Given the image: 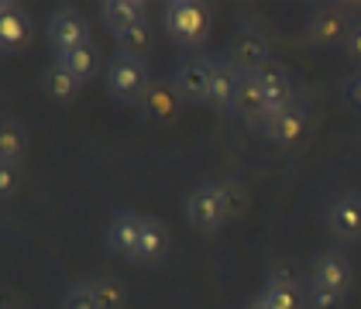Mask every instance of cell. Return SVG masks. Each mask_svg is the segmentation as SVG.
Wrapping results in <instances>:
<instances>
[{
    "label": "cell",
    "instance_id": "cell-3",
    "mask_svg": "<svg viewBox=\"0 0 361 309\" xmlns=\"http://www.w3.org/2000/svg\"><path fill=\"white\" fill-rule=\"evenodd\" d=\"M186 224L193 227L196 234H217L221 227L231 224L221 182H200L186 196Z\"/></svg>",
    "mask_w": 361,
    "mask_h": 309
},
{
    "label": "cell",
    "instance_id": "cell-8",
    "mask_svg": "<svg viewBox=\"0 0 361 309\" xmlns=\"http://www.w3.org/2000/svg\"><path fill=\"white\" fill-rule=\"evenodd\" d=\"M28 42H31V18L25 11V4L4 0L0 4V49H4V56L25 52Z\"/></svg>",
    "mask_w": 361,
    "mask_h": 309
},
{
    "label": "cell",
    "instance_id": "cell-27",
    "mask_svg": "<svg viewBox=\"0 0 361 309\" xmlns=\"http://www.w3.org/2000/svg\"><path fill=\"white\" fill-rule=\"evenodd\" d=\"M18 193V169L14 165H0V196H14Z\"/></svg>",
    "mask_w": 361,
    "mask_h": 309
},
{
    "label": "cell",
    "instance_id": "cell-13",
    "mask_svg": "<svg viewBox=\"0 0 361 309\" xmlns=\"http://www.w3.org/2000/svg\"><path fill=\"white\" fill-rule=\"evenodd\" d=\"M269 113H272V107H269V100H265L258 80H255V76H241L238 96H234V117H241L245 124H255V127H265Z\"/></svg>",
    "mask_w": 361,
    "mask_h": 309
},
{
    "label": "cell",
    "instance_id": "cell-21",
    "mask_svg": "<svg viewBox=\"0 0 361 309\" xmlns=\"http://www.w3.org/2000/svg\"><path fill=\"white\" fill-rule=\"evenodd\" d=\"M59 65H66L80 83H86L97 69H100V56H97V49H93V42L90 45H80V49H69V52H62V56H56Z\"/></svg>",
    "mask_w": 361,
    "mask_h": 309
},
{
    "label": "cell",
    "instance_id": "cell-24",
    "mask_svg": "<svg viewBox=\"0 0 361 309\" xmlns=\"http://www.w3.org/2000/svg\"><path fill=\"white\" fill-rule=\"evenodd\" d=\"M62 309H100L97 296H93V289H90V282L69 285V289L62 292Z\"/></svg>",
    "mask_w": 361,
    "mask_h": 309
},
{
    "label": "cell",
    "instance_id": "cell-19",
    "mask_svg": "<svg viewBox=\"0 0 361 309\" xmlns=\"http://www.w3.org/2000/svg\"><path fill=\"white\" fill-rule=\"evenodd\" d=\"M28 155V127L18 120V117H4L0 124V165H21Z\"/></svg>",
    "mask_w": 361,
    "mask_h": 309
},
{
    "label": "cell",
    "instance_id": "cell-4",
    "mask_svg": "<svg viewBox=\"0 0 361 309\" xmlns=\"http://www.w3.org/2000/svg\"><path fill=\"white\" fill-rule=\"evenodd\" d=\"M214 72H217V58L203 56V52H190L172 69V89L190 103H207L210 86H214Z\"/></svg>",
    "mask_w": 361,
    "mask_h": 309
},
{
    "label": "cell",
    "instance_id": "cell-20",
    "mask_svg": "<svg viewBox=\"0 0 361 309\" xmlns=\"http://www.w3.org/2000/svg\"><path fill=\"white\" fill-rule=\"evenodd\" d=\"M166 254H169V227L162 224L159 217H145L138 261H141V265H159Z\"/></svg>",
    "mask_w": 361,
    "mask_h": 309
},
{
    "label": "cell",
    "instance_id": "cell-9",
    "mask_svg": "<svg viewBox=\"0 0 361 309\" xmlns=\"http://www.w3.org/2000/svg\"><path fill=\"white\" fill-rule=\"evenodd\" d=\"M327 227L337 241L358 244L361 241V196L358 193H341L327 206Z\"/></svg>",
    "mask_w": 361,
    "mask_h": 309
},
{
    "label": "cell",
    "instance_id": "cell-29",
    "mask_svg": "<svg viewBox=\"0 0 361 309\" xmlns=\"http://www.w3.org/2000/svg\"><path fill=\"white\" fill-rule=\"evenodd\" d=\"M344 100L351 103V111L361 113V76H355L351 83L344 86Z\"/></svg>",
    "mask_w": 361,
    "mask_h": 309
},
{
    "label": "cell",
    "instance_id": "cell-26",
    "mask_svg": "<svg viewBox=\"0 0 361 309\" xmlns=\"http://www.w3.org/2000/svg\"><path fill=\"white\" fill-rule=\"evenodd\" d=\"M221 186H224V199H227V217L238 220L245 213V206H248V193H245V186L238 179H224Z\"/></svg>",
    "mask_w": 361,
    "mask_h": 309
},
{
    "label": "cell",
    "instance_id": "cell-7",
    "mask_svg": "<svg viewBox=\"0 0 361 309\" xmlns=\"http://www.w3.org/2000/svg\"><path fill=\"white\" fill-rule=\"evenodd\" d=\"M141 230H145V213L135 210H117L107 224V248L117 258H128V261H138V248H141Z\"/></svg>",
    "mask_w": 361,
    "mask_h": 309
},
{
    "label": "cell",
    "instance_id": "cell-1",
    "mask_svg": "<svg viewBox=\"0 0 361 309\" xmlns=\"http://www.w3.org/2000/svg\"><path fill=\"white\" fill-rule=\"evenodd\" d=\"M162 25H166L169 38L176 45L196 52L207 42V34H210V11L203 4H196V0H172L162 11Z\"/></svg>",
    "mask_w": 361,
    "mask_h": 309
},
{
    "label": "cell",
    "instance_id": "cell-14",
    "mask_svg": "<svg viewBox=\"0 0 361 309\" xmlns=\"http://www.w3.org/2000/svg\"><path fill=\"white\" fill-rule=\"evenodd\" d=\"M306 111L300 107V103H289V107H282V111H276L269 120H265V138L276 141V144H296V141L306 134Z\"/></svg>",
    "mask_w": 361,
    "mask_h": 309
},
{
    "label": "cell",
    "instance_id": "cell-10",
    "mask_svg": "<svg viewBox=\"0 0 361 309\" xmlns=\"http://www.w3.org/2000/svg\"><path fill=\"white\" fill-rule=\"evenodd\" d=\"M310 279L334 289V292H341V296H348L351 279H355V268H351V261L341 251L327 248V251L313 254V261H310Z\"/></svg>",
    "mask_w": 361,
    "mask_h": 309
},
{
    "label": "cell",
    "instance_id": "cell-16",
    "mask_svg": "<svg viewBox=\"0 0 361 309\" xmlns=\"http://www.w3.org/2000/svg\"><path fill=\"white\" fill-rule=\"evenodd\" d=\"M145 14H148V7L141 0H104L100 4V21H104V28L111 31L114 38L124 34L128 28H135V25H141Z\"/></svg>",
    "mask_w": 361,
    "mask_h": 309
},
{
    "label": "cell",
    "instance_id": "cell-5",
    "mask_svg": "<svg viewBox=\"0 0 361 309\" xmlns=\"http://www.w3.org/2000/svg\"><path fill=\"white\" fill-rule=\"evenodd\" d=\"M45 38L49 45L56 49V56L69 52V49H80V45H90V25L86 18L76 11V7H56L45 21Z\"/></svg>",
    "mask_w": 361,
    "mask_h": 309
},
{
    "label": "cell",
    "instance_id": "cell-28",
    "mask_svg": "<svg viewBox=\"0 0 361 309\" xmlns=\"http://www.w3.org/2000/svg\"><path fill=\"white\" fill-rule=\"evenodd\" d=\"M344 52H348V56L355 58V62H361V21H355V25H351V31H348Z\"/></svg>",
    "mask_w": 361,
    "mask_h": 309
},
{
    "label": "cell",
    "instance_id": "cell-11",
    "mask_svg": "<svg viewBox=\"0 0 361 309\" xmlns=\"http://www.w3.org/2000/svg\"><path fill=\"white\" fill-rule=\"evenodd\" d=\"M351 25L355 21H348L344 7H317L306 21V34L317 45H337V42H348Z\"/></svg>",
    "mask_w": 361,
    "mask_h": 309
},
{
    "label": "cell",
    "instance_id": "cell-15",
    "mask_svg": "<svg viewBox=\"0 0 361 309\" xmlns=\"http://www.w3.org/2000/svg\"><path fill=\"white\" fill-rule=\"evenodd\" d=\"M255 80L262 86V93H265L272 113L282 111V107H289V103H296V100H293V76H289V69H286L282 62H269ZM272 113H269V117H272Z\"/></svg>",
    "mask_w": 361,
    "mask_h": 309
},
{
    "label": "cell",
    "instance_id": "cell-17",
    "mask_svg": "<svg viewBox=\"0 0 361 309\" xmlns=\"http://www.w3.org/2000/svg\"><path fill=\"white\" fill-rule=\"evenodd\" d=\"M38 86H42V93H45L52 103H73V100L80 96V89H83V83H80L66 65H59V62H52V65L42 69Z\"/></svg>",
    "mask_w": 361,
    "mask_h": 309
},
{
    "label": "cell",
    "instance_id": "cell-12",
    "mask_svg": "<svg viewBox=\"0 0 361 309\" xmlns=\"http://www.w3.org/2000/svg\"><path fill=\"white\" fill-rule=\"evenodd\" d=\"M258 299H262L269 309H310L306 289L293 279L289 272H276L272 279L265 282V289H262Z\"/></svg>",
    "mask_w": 361,
    "mask_h": 309
},
{
    "label": "cell",
    "instance_id": "cell-6",
    "mask_svg": "<svg viewBox=\"0 0 361 309\" xmlns=\"http://www.w3.org/2000/svg\"><path fill=\"white\" fill-rule=\"evenodd\" d=\"M227 62L241 76H258L272 58H269V38L258 28H241L227 45Z\"/></svg>",
    "mask_w": 361,
    "mask_h": 309
},
{
    "label": "cell",
    "instance_id": "cell-22",
    "mask_svg": "<svg viewBox=\"0 0 361 309\" xmlns=\"http://www.w3.org/2000/svg\"><path fill=\"white\" fill-rule=\"evenodd\" d=\"M90 289H93L100 309H124L128 306V289H124V282L114 279V275H97V279H90Z\"/></svg>",
    "mask_w": 361,
    "mask_h": 309
},
{
    "label": "cell",
    "instance_id": "cell-23",
    "mask_svg": "<svg viewBox=\"0 0 361 309\" xmlns=\"http://www.w3.org/2000/svg\"><path fill=\"white\" fill-rule=\"evenodd\" d=\"M114 42H117V52L141 58L148 49H152V28H148V21H141V25H135V28H128L124 34H117Z\"/></svg>",
    "mask_w": 361,
    "mask_h": 309
},
{
    "label": "cell",
    "instance_id": "cell-18",
    "mask_svg": "<svg viewBox=\"0 0 361 309\" xmlns=\"http://www.w3.org/2000/svg\"><path fill=\"white\" fill-rule=\"evenodd\" d=\"M238 83H241V72H238L227 58H221V62H217V72H214V86H210V100H207V107H214L217 113H234Z\"/></svg>",
    "mask_w": 361,
    "mask_h": 309
},
{
    "label": "cell",
    "instance_id": "cell-30",
    "mask_svg": "<svg viewBox=\"0 0 361 309\" xmlns=\"http://www.w3.org/2000/svg\"><path fill=\"white\" fill-rule=\"evenodd\" d=\"M245 309H269V306H265L262 299H251V303H248V306H245Z\"/></svg>",
    "mask_w": 361,
    "mask_h": 309
},
{
    "label": "cell",
    "instance_id": "cell-2",
    "mask_svg": "<svg viewBox=\"0 0 361 309\" xmlns=\"http://www.w3.org/2000/svg\"><path fill=\"white\" fill-rule=\"evenodd\" d=\"M104 86L117 103L124 107H135L148 96V69L145 62L135 56H124V52H114L107 69H104Z\"/></svg>",
    "mask_w": 361,
    "mask_h": 309
},
{
    "label": "cell",
    "instance_id": "cell-25",
    "mask_svg": "<svg viewBox=\"0 0 361 309\" xmlns=\"http://www.w3.org/2000/svg\"><path fill=\"white\" fill-rule=\"evenodd\" d=\"M306 299H310V309H337L344 303L341 292H334V289H327V285H320V282H313V279L306 285Z\"/></svg>",
    "mask_w": 361,
    "mask_h": 309
}]
</instances>
